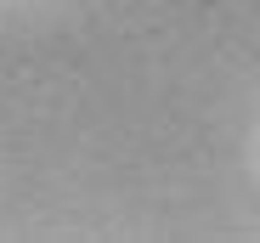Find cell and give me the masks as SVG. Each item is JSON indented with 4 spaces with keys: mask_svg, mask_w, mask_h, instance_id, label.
Returning a JSON list of instances; mask_svg holds the SVG:
<instances>
[]
</instances>
